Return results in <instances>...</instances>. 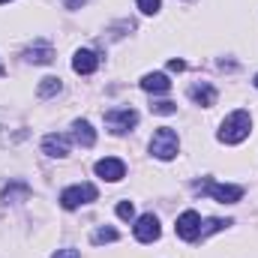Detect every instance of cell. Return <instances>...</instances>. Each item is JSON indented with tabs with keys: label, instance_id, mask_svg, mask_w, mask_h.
<instances>
[{
	"label": "cell",
	"instance_id": "3",
	"mask_svg": "<svg viewBox=\"0 0 258 258\" xmlns=\"http://www.w3.org/2000/svg\"><path fill=\"white\" fill-rule=\"evenodd\" d=\"M192 189L201 195H213L222 204H237L243 198V186H228V183H213V180H198Z\"/></svg>",
	"mask_w": 258,
	"mask_h": 258
},
{
	"label": "cell",
	"instance_id": "19",
	"mask_svg": "<svg viewBox=\"0 0 258 258\" xmlns=\"http://www.w3.org/2000/svg\"><path fill=\"white\" fill-rule=\"evenodd\" d=\"M150 111H153V114H174V111H177V105H174V102H153V105H150Z\"/></svg>",
	"mask_w": 258,
	"mask_h": 258
},
{
	"label": "cell",
	"instance_id": "18",
	"mask_svg": "<svg viewBox=\"0 0 258 258\" xmlns=\"http://www.w3.org/2000/svg\"><path fill=\"white\" fill-rule=\"evenodd\" d=\"M159 6H162V0H138V9H141L144 15H156Z\"/></svg>",
	"mask_w": 258,
	"mask_h": 258
},
{
	"label": "cell",
	"instance_id": "2",
	"mask_svg": "<svg viewBox=\"0 0 258 258\" xmlns=\"http://www.w3.org/2000/svg\"><path fill=\"white\" fill-rule=\"evenodd\" d=\"M150 153L156 159H162V162L174 159L177 156V132L171 126H159L153 132V138H150Z\"/></svg>",
	"mask_w": 258,
	"mask_h": 258
},
{
	"label": "cell",
	"instance_id": "13",
	"mask_svg": "<svg viewBox=\"0 0 258 258\" xmlns=\"http://www.w3.org/2000/svg\"><path fill=\"white\" fill-rule=\"evenodd\" d=\"M141 90H147V93H168L171 90V81L162 72H147L141 78Z\"/></svg>",
	"mask_w": 258,
	"mask_h": 258
},
{
	"label": "cell",
	"instance_id": "23",
	"mask_svg": "<svg viewBox=\"0 0 258 258\" xmlns=\"http://www.w3.org/2000/svg\"><path fill=\"white\" fill-rule=\"evenodd\" d=\"M84 3H87V0H63V6H66V9H81Z\"/></svg>",
	"mask_w": 258,
	"mask_h": 258
},
{
	"label": "cell",
	"instance_id": "12",
	"mask_svg": "<svg viewBox=\"0 0 258 258\" xmlns=\"http://www.w3.org/2000/svg\"><path fill=\"white\" fill-rule=\"evenodd\" d=\"M27 60H30V63H39V66L51 63V60H54V48H51V42H45V39L33 42V45L27 48Z\"/></svg>",
	"mask_w": 258,
	"mask_h": 258
},
{
	"label": "cell",
	"instance_id": "7",
	"mask_svg": "<svg viewBox=\"0 0 258 258\" xmlns=\"http://www.w3.org/2000/svg\"><path fill=\"white\" fill-rule=\"evenodd\" d=\"M96 174H99L102 180H111V183H117V180H123V174H126V165H123L120 159L108 156V159H99V162H96Z\"/></svg>",
	"mask_w": 258,
	"mask_h": 258
},
{
	"label": "cell",
	"instance_id": "9",
	"mask_svg": "<svg viewBox=\"0 0 258 258\" xmlns=\"http://www.w3.org/2000/svg\"><path fill=\"white\" fill-rule=\"evenodd\" d=\"M189 96H192L195 105H204V108H210V105L216 102V87H213L210 81H195L192 87H189Z\"/></svg>",
	"mask_w": 258,
	"mask_h": 258
},
{
	"label": "cell",
	"instance_id": "17",
	"mask_svg": "<svg viewBox=\"0 0 258 258\" xmlns=\"http://www.w3.org/2000/svg\"><path fill=\"white\" fill-rule=\"evenodd\" d=\"M117 237H120V234H117L114 228H105V225H102V228H96V231H93V237H90V240H93L96 246H102V243H114Z\"/></svg>",
	"mask_w": 258,
	"mask_h": 258
},
{
	"label": "cell",
	"instance_id": "1",
	"mask_svg": "<svg viewBox=\"0 0 258 258\" xmlns=\"http://www.w3.org/2000/svg\"><path fill=\"white\" fill-rule=\"evenodd\" d=\"M249 129H252V117H249V111L237 108V111H231V114L222 120L219 141H222V144H240V141L249 138Z\"/></svg>",
	"mask_w": 258,
	"mask_h": 258
},
{
	"label": "cell",
	"instance_id": "8",
	"mask_svg": "<svg viewBox=\"0 0 258 258\" xmlns=\"http://www.w3.org/2000/svg\"><path fill=\"white\" fill-rule=\"evenodd\" d=\"M135 237H138L141 243H153V240L159 237V219H156L153 213H144V216L135 222Z\"/></svg>",
	"mask_w": 258,
	"mask_h": 258
},
{
	"label": "cell",
	"instance_id": "5",
	"mask_svg": "<svg viewBox=\"0 0 258 258\" xmlns=\"http://www.w3.org/2000/svg\"><path fill=\"white\" fill-rule=\"evenodd\" d=\"M105 123L114 135H123L138 123V111L135 108H108L105 111Z\"/></svg>",
	"mask_w": 258,
	"mask_h": 258
},
{
	"label": "cell",
	"instance_id": "24",
	"mask_svg": "<svg viewBox=\"0 0 258 258\" xmlns=\"http://www.w3.org/2000/svg\"><path fill=\"white\" fill-rule=\"evenodd\" d=\"M0 75H3V63H0Z\"/></svg>",
	"mask_w": 258,
	"mask_h": 258
},
{
	"label": "cell",
	"instance_id": "26",
	"mask_svg": "<svg viewBox=\"0 0 258 258\" xmlns=\"http://www.w3.org/2000/svg\"><path fill=\"white\" fill-rule=\"evenodd\" d=\"M0 3H9V0H0Z\"/></svg>",
	"mask_w": 258,
	"mask_h": 258
},
{
	"label": "cell",
	"instance_id": "11",
	"mask_svg": "<svg viewBox=\"0 0 258 258\" xmlns=\"http://www.w3.org/2000/svg\"><path fill=\"white\" fill-rule=\"evenodd\" d=\"M42 153H48V156H66L69 153V138L60 135V132H51V135H45L42 138Z\"/></svg>",
	"mask_w": 258,
	"mask_h": 258
},
{
	"label": "cell",
	"instance_id": "25",
	"mask_svg": "<svg viewBox=\"0 0 258 258\" xmlns=\"http://www.w3.org/2000/svg\"><path fill=\"white\" fill-rule=\"evenodd\" d=\"M255 87H258V75H255Z\"/></svg>",
	"mask_w": 258,
	"mask_h": 258
},
{
	"label": "cell",
	"instance_id": "21",
	"mask_svg": "<svg viewBox=\"0 0 258 258\" xmlns=\"http://www.w3.org/2000/svg\"><path fill=\"white\" fill-rule=\"evenodd\" d=\"M54 258H78V249H57Z\"/></svg>",
	"mask_w": 258,
	"mask_h": 258
},
{
	"label": "cell",
	"instance_id": "15",
	"mask_svg": "<svg viewBox=\"0 0 258 258\" xmlns=\"http://www.w3.org/2000/svg\"><path fill=\"white\" fill-rule=\"evenodd\" d=\"M24 198H30V186L27 183H9L6 189H3V201H24Z\"/></svg>",
	"mask_w": 258,
	"mask_h": 258
},
{
	"label": "cell",
	"instance_id": "16",
	"mask_svg": "<svg viewBox=\"0 0 258 258\" xmlns=\"http://www.w3.org/2000/svg\"><path fill=\"white\" fill-rule=\"evenodd\" d=\"M60 87H63V84H60V78H54V75H51V78H42V81H39L36 93H39V99H48V96H57V93H60Z\"/></svg>",
	"mask_w": 258,
	"mask_h": 258
},
{
	"label": "cell",
	"instance_id": "22",
	"mask_svg": "<svg viewBox=\"0 0 258 258\" xmlns=\"http://www.w3.org/2000/svg\"><path fill=\"white\" fill-rule=\"evenodd\" d=\"M168 69H171V72H183L186 63H183V60H168Z\"/></svg>",
	"mask_w": 258,
	"mask_h": 258
},
{
	"label": "cell",
	"instance_id": "6",
	"mask_svg": "<svg viewBox=\"0 0 258 258\" xmlns=\"http://www.w3.org/2000/svg\"><path fill=\"white\" fill-rule=\"evenodd\" d=\"M174 231H177V237H183V240H198L201 237V216L195 213V210H186V213H180L177 216V225H174Z\"/></svg>",
	"mask_w": 258,
	"mask_h": 258
},
{
	"label": "cell",
	"instance_id": "4",
	"mask_svg": "<svg viewBox=\"0 0 258 258\" xmlns=\"http://www.w3.org/2000/svg\"><path fill=\"white\" fill-rule=\"evenodd\" d=\"M96 186L93 183H78V186H69L60 192V207L63 210H75V207H81V204H90V201H96Z\"/></svg>",
	"mask_w": 258,
	"mask_h": 258
},
{
	"label": "cell",
	"instance_id": "14",
	"mask_svg": "<svg viewBox=\"0 0 258 258\" xmlns=\"http://www.w3.org/2000/svg\"><path fill=\"white\" fill-rule=\"evenodd\" d=\"M72 138H75L81 147H93V144H96V132H93V126H90L87 120H75V123H72Z\"/></svg>",
	"mask_w": 258,
	"mask_h": 258
},
{
	"label": "cell",
	"instance_id": "20",
	"mask_svg": "<svg viewBox=\"0 0 258 258\" xmlns=\"http://www.w3.org/2000/svg\"><path fill=\"white\" fill-rule=\"evenodd\" d=\"M117 216H120V219H132V216H135L132 201H120V204H117Z\"/></svg>",
	"mask_w": 258,
	"mask_h": 258
},
{
	"label": "cell",
	"instance_id": "10",
	"mask_svg": "<svg viewBox=\"0 0 258 258\" xmlns=\"http://www.w3.org/2000/svg\"><path fill=\"white\" fill-rule=\"evenodd\" d=\"M96 66H99L96 51H90V48L75 51V57H72V69H75L78 75H90V72H96Z\"/></svg>",
	"mask_w": 258,
	"mask_h": 258
}]
</instances>
